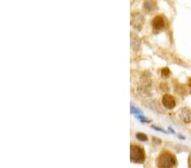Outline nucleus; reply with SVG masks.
I'll return each mask as SVG.
<instances>
[{
  "label": "nucleus",
  "instance_id": "1",
  "mask_svg": "<svg viewBox=\"0 0 191 168\" xmlns=\"http://www.w3.org/2000/svg\"><path fill=\"white\" fill-rule=\"evenodd\" d=\"M176 164V157L168 151H163L156 160V166L158 168H172Z\"/></svg>",
  "mask_w": 191,
  "mask_h": 168
},
{
  "label": "nucleus",
  "instance_id": "2",
  "mask_svg": "<svg viewBox=\"0 0 191 168\" xmlns=\"http://www.w3.org/2000/svg\"><path fill=\"white\" fill-rule=\"evenodd\" d=\"M131 161L135 163H142L145 159V154L144 152V149L138 145H131Z\"/></svg>",
  "mask_w": 191,
  "mask_h": 168
},
{
  "label": "nucleus",
  "instance_id": "3",
  "mask_svg": "<svg viewBox=\"0 0 191 168\" xmlns=\"http://www.w3.org/2000/svg\"><path fill=\"white\" fill-rule=\"evenodd\" d=\"M145 23V18L140 13H135L132 15L131 24L136 29H140Z\"/></svg>",
  "mask_w": 191,
  "mask_h": 168
},
{
  "label": "nucleus",
  "instance_id": "4",
  "mask_svg": "<svg viewBox=\"0 0 191 168\" xmlns=\"http://www.w3.org/2000/svg\"><path fill=\"white\" fill-rule=\"evenodd\" d=\"M162 104L165 108L168 110H172L176 106V100L170 94H165L162 97Z\"/></svg>",
  "mask_w": 191,
  "mask_h": 168
},
{
  "label": "nucleus",
  "instance_id": "5",
  "mask_svg": "<svg viewBox=\"0 0 191 168\" xmlns=\"http://www.w3.org/2000/svg\"><path fill=\"white\" fill-rule=\"evenodd\" d=\"M165 26V20L162 16L160 15H157L152 20V27L154 30L155 31H160L161 29H163Z\"/></svg>",
  "mask_w": 191,
  "mask_h": 168
},
{
  "label": "nucleus",
  "instance_id": "6",
  "mask_svg": "<svg viewBox=\"0 0 191 168\" xmlns=\"http://www.w3.org/2000/svg\"><path fill=\"white\" fill-rule=\"evenodd\" d=\"M179 117L185 123H191V110L184 108L179 112Z\"/></svg>",
  "mask_w": 191,
  "mask_h": 168
},
{
  "label": "nucleus",
  "instance_id": "7",
  "mask_svg": "<svg viewBox=\"0 0 191 168\" xmlns=\"http://www.w3.org/2000/svg\"><path fill=\"white\" fill-rule=\"evenodd\" d=\"M155 8H156V4H155V2L147 1V2H145V3L144 4V9H145L146 11H148V12L152 11L154 9H155Z\"/></svg>",
  "mask_w": 191,
  "mask_h": 168
},
{
  "label": "nucleus",
  "instance_id": "8",
  "mask_svg": "<svg viewBox=\"0 0 191 168\" xmlns=\"http://www.w3.org/2000/svg\"><path fill=\"white\" fill-rule=\"evenodd\" d=\"M131 45L134 50L139 49L140 45V42L139 38L134 36V34H132V38H131Z\"/></svg>",
  "mask_w": 191,
  "mask_h": 168
},
{
  "label": "nucleus",
  "instance_id": "9",
  "mask_svg": "<svg viewBox=\"0 0 191 168\" xmlns=\"http://www.w3.org/2000/svg\"><path fill=\"white\" fill-rule=\"evenodd\" d=\"M136 137L138 138V139H139L140 141H147L148 140V137H147L146 134H145V133H143V132H138V133H136Z\"/></svg>",
  "mask_w": 191,
  "mask_h": 168
},
{
  "label": "nucleus",
  "instance_id": "10",
  "mask_svg": "<svg viewBox=\"0 0 191 168\" xmlns=\"http://www.w3.org/2000/svg\"><path fill=\"white\" fill-rule=\"evenodd\" d=\"M131 112H132L133 114L137 115V116H141V115H142V112L140 111L139 109H138V108L134 107V105H131Z\"/></svg>",
  "mask_w": 191,
  "mask_h": 168
},
{
  "label": "nucleus",
  "instance_id": "11",
  "mask_svg": "<svg viewBox=\"0 0 191 168\" xmlns=\"http://www.w3.org/2000/svg\"><path fill=\"white\" fill-rule=\"evenodd\" d=\"M169 75H170V70L167 68V67L163 68L161 70V76H162V77H167V76H169Z\"/></svg>",
  "mask_w": 191,
  "mask_h": 168
},
{
  "label": "nucleus",
  "instance_id": "12",
  "mask_svg": "<svg viewBox=\"0 0 191 168\" xmlns=\"http://www.w3.org/2000/svg\"><path fill=\"white\" fill-rule=\"evenodd\" d=\"M153 128H155V129H156L157 131H160V132H166L165 131L162 130V129H160V128H159V127H155V126H152Z\"/></svg>",
  "mask_w": 191,
  "mask_h": 168
}]
</instances>
